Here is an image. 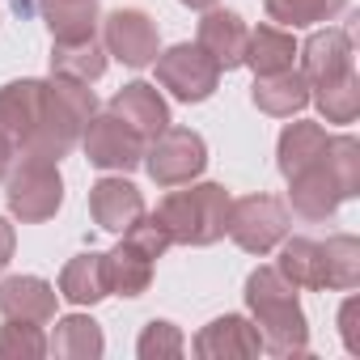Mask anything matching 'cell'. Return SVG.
I'll list each match as a JSON object with an SVG mask.
<instances>
[{
  "label": "cell",
  "instance_id": "4fadbf2b",
  "mask_svg": "<svg viewBox=\"0 0 360 360\" xmlns=\"http://www.w3.org/2000/svg\"><path fill=\"white\" fill-rule=\"evenodd\" d=\"M301 77L314 85H330L347 72H356V47H352V30L347 26H326V30H314L301 47Z\"/></svg>",
  "mask_w": 360,
  "mask_h": 360
},
{
  "label": "cell",
  "instance_id": "d4e9b609",
  "mask_svg": "<svg viewBox=\"0 0 360 360\" xmlns=\"http://www.w3.org/2000/svg\"><path fill=\"white\" fill-rule=\"evenodd\" d=\"M106 47H102V34H89V39H77V43H51V72L56 77H68V81H81V85H94L106 77Z\"/></svg>",
  "mask_w": 360,
  "mask_h": 360
},
{
  "label": "cell",
  "instance_id": "9c48e42d",
  "mask_svg": "<svg viewBox=\"0 0 360 360\" xmlns=\"http://www.w3.org/2000/svg\"><path fill=\"white\" fill-rule=\"evenodd\" d=\"M81 148H85L89 165H98V169H106V174H131V169H140L148 140H144L136 127H127L119 115L98 110V115L85 123Z\"/></svg>",
  "mask_w": 360,
  "mask_h": 360
},
{
  "label": "cell",
  "instance_id": "e0dca14e",
  "mask_svg": "<svg viewBox=\"0 0 360 360\" xmlns=\"http://www.w3.org/2000/svg\"><path fill=\"white\" fill-rule=\"evenodd\" d=\"M106 110L119 115L127 127H136L144 140H153L157 131L169 127V102H165L161 89L148 85V81H127V85L106 102Z\"/></svg>",
  "mask_w": 360,
  "mask_h": 360
},
{
  "label": "cell",
  "instance_id": "e575fe53",
  "mask_svg": "<svg viewBox=\"0 0 360 360\" xmlns=\"http://www.w3.org/2000/svg\"><path fill=\"white\" fill-rule=\"evenodd\" d=\"M178 5H187V9H195V13H204V9H212L217 0H178Z\"/></svg>",
  "mask_w": 360,
  "mask_h": 360
},
{
  "label": "cell",
  "instance_id": "cb8c5ba5",
  "mask_svg": "<svg viewBox=\"0 0 360 360\" xmlns=\"http://www.w3.org/2000/svg\"><path fill=\"white\" fill-rule=\"evenodd\" d=\"M326 140H330V131L322 123H309V119H297L292 115V123L276 140V169L284 178H292L297 169H305L309 161H318L326 153Z\"/></svg>",
  "mask_w": 360,
  "mask_h": 360
},
{
  "label": "cell",
  "instance_id": "836d02e7",
  "mask_svg": "<svg viewBox=\"0 0 360 360\" xmlns=\"http://www.w3.org/2000/svg\"><path fill=\"white\" fill-rule=\"evenodd\" d=\"M13 246H18V233H13L9 217H0V271L9 267V259H13Z\"/></svg>",
  "mask_w": 360,
  "mask_h": 360
},
{
  "label": "cell",
  "instance_id": "30bf717a",
  "mask_svg": "<svg viewBox=\"0 0 360 360\" xmlns=\"http://www.w3.org/2000/svg\"><path fill=\"white\" fill-rule=\"evenodd\" d=\"M98 34H102V47L110 60L127 64V68H148L161 51V34H157V22L144 13V9H110L102 13L98 22Z\"/></svg>",
  "mask_w": 360,
  "mask_h": 360
},
{
  "label": "cell",
  "instance_id": "7402d4cb",
  "mask_svg": "<svg viewBox=\"0 0 360 360\" xmlns=\"http://www.w3.org/2000/svg\"><path fill=\"white\" fill-rule=\"evenodd\" d=\"M39 18L51 30V43H77L98 34L102 5L98 0H39Z\"/></svg>",
  "mask_w": 360,
  "mask_h": 360
},
{
  "label": "cell",
  "instance_id": "ba28073f",
  "mask_svg": "<svg viewBox=\"0 0 360 360\" xmlns=\"http://www.w3.org/2000/svg\"><path fill=\"white\" fill-rule=\"evenodd\" d=\"M157 85L174 98V102H208L221 85V68L217 60L200 47V43H174L165 51H157Z\"/></svg>",
  "mask_w": 360,
  "mask_h": 360
},
{
  "label": "cell",
  "instance_id": "f1b7e54d",
  "mask_svg": "<svg viewBox=\"0 0 360 360\" xmlns=\"http://www.w3.org/2000/svg\"><path fill=\"white\" fill-rule=\"evenodd\" d=\"M309 102L322 110L326 123H356V115H360V77L347 72V77H339L330 85H314Z\"/></svg>",
  "mask_w": 360,
  "mask_h": 360
},
{
  "label": "cell",
  "instance_id": "603a6c76",
  "mask_svg": "<svg viewBox=\"0 0 360 360\" xmlns=\"http://www.w3.org/2000/svg\"><path fill=\"white\" fill-rule=\"evenodd\" d=\"M297 60V39L276 26V22H259L250 34H246V56L242 64L255 72V77H267V72H280V68H292Z\"/></svg>",
  "mask_w": 360,
  "mask_h": 360
},
{
  "label": "cell",
  "instance_id": "6da1fadb",
  "mask_svg": "<svg viewBox=\"0 0 360 360\" xmlns=\"http://www.w3.org/2000/svg\"><path fill=\"white\" fill-rule=\"evenodd\" d=\"M246 309L263 335V352L271 356H305L309 352V318L301 309L297 284L271 263L246 276Z\"/></svg>",
  "mask_w": 360,
  "mask_h": 360
},
{
  "label": "cell",
  "instance_id": "4316f807",
  "mask_svg": "<svg viewBox=\"0 0 360 360\" xmlns=\"http://www.w3.org/2000/svg\"><path fill=\"white\" fill-rule=\"evenodd\" d=\"M322 271L330 292H352L360 284V242L352 233H330L322 242Z\"/></svg>",
  "mask_w": 360,
  "mask_h": 360
},
{
  "label": "cell",
  "instance_id": "4dcf8cb0",
  "mask_svg": "<svg viewBox=\"0 0 360 360\" xmlns=\"http://www.w3.org/2000/svg\"><path fill=\"white\" fill-rule=\"evenodd\" d=\"M326 161H330L335 178L343 183L347 200H356V195H360V140L347 136V131L330 136V140H326Z\"/></svg>",
  "mask_w": 360,
  "mask_h": 360
},
{
  "label": "cell",
  "instance_id": "1f68e13d",
  "mask_svg": "<svg viewBox=\"0 0 360 360\" xmlns=\"http://www.w3.org/2000/svg\"><path fill=\"white\" fill-rule=\"evenodd\" d=\"M183 347H187V339H183V330H178L174 322H165V318H153L144 330H140V339H136V356L140 360H161V356H183Z\"/></svg>",
  "mask_w": 360,
  "mask_h": 360
},
{
  "label": "cell",
  "instance_id": "44dd1931",
  "mask_svg": "<svg viewBox=\"0 0 360 360\" xmlns=\"http://www.w3.org/2000/svg\"><path fill=\"white\" fill-rule=\"evenodd\" d=\"M51 335H47V352L60 356V360H98L106 352V339H102V326L89 318V314H64V318H51Z\"/></svg>",
  "mask_w": 360,
  "mask_h": 360
},
{
  "label": "cell",
  "instance_id": "7c38bea8",
  "mask_svg": "<svg viewBox=\"0 0 360 360\" xmlns=\"http://www.w3.org/2000/svg\"><path fill=\"white\" fill-rule=\"evenodd\" d=\"M284 183H288V212L301 217V221H309V225L330 221L339 212V204L347 200V191H343L339 178H335L326 153L318 161H309L305 169H297L292 178H284Z\"/></svg>",
  "mask_w": 360,
  "mask_h": 360
},
{
  "label": "cell",
  "instance_id": "d6986e66",
  "mask_svg": "<svg viewBox=\"0 0 360 360\" xmlns=\"http://www.w3.org/2000/svg\"><path fill=\"white\" fill-rule=\"evenodd\" d=\"M250 102L271 119H292L309 106V81L301 77V68H280V72L255 77Z\"/></svg>",
  "mask_w": 360,
  "mask_h": 360
},
{
  "label": "cell",
  "instance_id": "ffe728a7",
  "mask_svg": "<svg viewBox=\"0 0 360 360\" xmlns=\"http://www.w3.org/2000/svg\"><path fill=\"white\" fill-rule=\"evenodd\" d=\"M56 292H60L68 305H81V309H85V305L106 301V297H110V284H106V255L85 250V255L68 259V263H64V271H60Z\"/></svg>",
  "mask_w": 360,
  "mask_h": 360
},
{
  "label": "cell",
  "instance_id": "7a4b0ae2",
  "mask_svg": "<svg viewBox=\"0 0 360 360\" xmlns=\"http://www.w3.org/2000/svg\"><path fill=\"white\" fill-rule=\"evenodd\" d=\"M98 115V94L81 81H68V77H47L43 81V115H39V127L26 144V157H47V161H60L68 157L81 136H85V123Z\"/></svg>",
  "mask_w": 360,
  "mask_h": 360
},
{
  "label": "cell",
  "instance_id": "3957f363",
  "mask_svg": "<svg viewBox=\"0 0 360 360\" xmlns=\"http://www.w3.org/2000/svg\"><path fill=\"white\" fill-rule=\"evenodd\" d=\"M229 200L233 195L221 183H183V191L169 187V195L157 204L153 221L165 229L169 246H212L225 238Z\"/></svg>",
  "mask_w": 360,
  "mask_h": 360
},
{
  "label": "cell",
  "instance_id": "ac0fdd59",
  "mask_svg": "<svg viewBox=\"0 0 360 360\" xmlns=\"http://www.w3.org/2000/svg\"><path fill=\"white\" fill-rule=\"evenodd\" d=\"M56 284H47L43 276H5L0 280V314L18 318V322H51L56 318Z\"/></svg>",
  "mask_w": 360,
  "mask_h": 360
},
{
  "label": "cell",
  "instance_id": "277c9868",
  "mask_svg": "<svg viewBox=\"0 0 360 360\" xmlns=\"http://www.w3.org/2000/svg\"><path fill=\"white\" fill-rule=\"evenodd\" d=\"M169 250L165 229L153 221V212H144L127 233H119L115 250H106V284L115 297H144L153 276H157V259Z\"/></svg>",
  "mask_w": 360,
  "mask_h": 360
},
{
  "label": "cell",
  "instance_id": "484cf974",
  "mask_svg": "<svg viewBox=\"0 0 360 360\" xmlns=\"http://www.w3.org/2000/svg\"><path fill=\"white\" fill-rule=\"evenodd\" d=\"M297 288H326L322 271V242L318 238H284L280 242V263H276Z\"/></svg>",
  "mask_w": 360,
  "mask_h": 360
},
{
  "label": "cell",
  "instance_id": "2e32d148",
  "mask_svg": "<svg viewBox=\"0 0 360 360\" xmlns=\"http://www.w3.org/2000/svg\"><path fill=\"white\" fill-rule=\"evenodd\" d=\"M263 335L246 314H221L195 335V356L200 360H225V356H259Z\"/></svg>",
  "mask_w": 360,
  "mask_h": 360
},
{
  "label": "cell",
  "instance_id": "83f0119b",
  "mask_svg": "<svg viewBox=\"0 0 360 360\" xmlns=\"http://www.w3.org/2000/svg\"><path fill=\"white\" fill-rule=\"evenodd\" d=\"M263 5H267V22L284 30H305V26L335 22L352 0H263Z\"/></svg>",
  "mask_w": 360,
  "mask_h": 360
},
{
  "label": "cell",
  "instance_id": "d6a6232c",
  "mask_svg": "<svg viewBox=\"0 0 360 360\" xmlns=\"http://www.w3.org/2000/svg\"><path fill=\"white\" fill-rule=\"evenodd\" d=\"M339 335L352 356H360V297H347L339 309Z\"/></svg>",
  "mask_w": 360,
  "mask_h": 360
},
{
  "label": "cell",
  "instance_id": "5bb4252c",
  "mask_svg": "<svg viewBox=\"0 0 360 360\" xmlns=\"http://www.w3.org/2000/svg\"><path fill=\"white\" fill-rule=\"evenodd\" d=\"M144 195L136 183H127L123 174H106L89 187V217L98 229L106 233H127L140 217H144Z\"/></svg>",
  "mask_w": 360,
  "mask_h": 360
},
{
  "label": "cell",
  "instance_id": "52a82bcc",
  "mask_svg": "<svg viewBox=\"0 0 360 360\" xmlns=\"http://www.w3.org/2000/svg\"><path fill=\"white\" fill-rule=\"evenodd\" d=\"M288 225H292V212L276 195H242V200H229L225 233L246 255H271L288 238Z\"/></svg>",
  "mask_w": 360,
  "mask_h": 360
},
{
  "label": "cell",
  "instance_id": "5b68a950",
  "mask_svg": "<svg viewBox=\"0 0 360 360\" xmlns=\"http://www.w3.org/2000/svg\"><path fill=\"white\" fill-rule=\"evenodd\" d=\"M5 204L9 217H18L22 225H43L64 208V174L60 161L47 157H13L9 174H5Z\"/></svg>",
  "mask_w": 360,
  "mask_h": 360
},
{
  "label": "cell",
  "instance_id": "f546056e",
  "mask_svg": "<svg viewBox=\"0 0 360 360\" xmlns=\"http://www.w3.org/2000/svg\"><path fill=\"white\" fill-rule=\"evenodd\" d=\"M39 356H47L43 326L5 318V326H0V360H39Z\"/></svg>",
  "mask_w": 360,
  "mask_h": 360
},
{
  "label": "cell",
  "instance_id": "8992f818",
  "mask_svg": "<svg viewBox=\"0 0 360 360\" xmlns=\"http://www.w3.org/2000/svg\"><path fill=\"white\" fill-rule=\"evenodd\" d=\"M144 169H148V178L157 187H183V183H195V178L204 174V165H208V144H204V136L195 131V127H165V131H157L153 140H148V148H144V161H140Z\"/></svg>",
  "mask_w": 360,
  "mask_h": 360
},
{
  "label": "cell",
  "instance_id": "9a60e30c",
  "mask_svg": "<svg viewBox=\"0 0 360 360\" xmlns=\"http://www.w3.org/2000/svg\"><path fill=\"white\" fill-rule=\"evenodd\" d=\"M246 22L233 13V9H221V5H212V9H204V18H200V30H195V43L217 60V68L221 72H233V68H242V56H246Z\"/></svg>",
  "mask_w": 360,
  "mask_h": 360
},
{
  "label": "cell",
  "instance_id": "8fae6325",
  "mask_svg": "<svg viewBox=\"0 0 360 360\" xmlns=\"http://www.w3.org/2000/svg\"><path fill=\"white\" fill-rule=\"evenodd\" d=\"M43 115V81L22 77L0 85V157H22Z\"/></svg>",
  "mask_w": 360,
  "mask_h": 360
}]
</instances>
